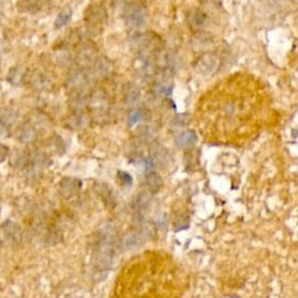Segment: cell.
Segmentation results:
<instances>
[{"mask_svg": "<svg viewBox=\"0 0 298 298\" xmlns=\"http://www.w3.org/2000/svg\"><path fill=\"white\" fill-rule=\"evenodd\" d=\"M151 155L149 158L153 160V162L156 166H160L161 168H167L169 164L171 163V156L170 153H169L166 148H164L162 144L159 142H154L151 146Z\"/></svg>", "mask_w": 298, "mask_h": 298, "instance_id": "cell-7", "label": "cell"}, {"mask_svg": "<svg viewBox=\"0 0 298 298\" xmlns=\"http://www.w3.org/2000/svg\"><path fill=\"white\" fill-rule=\"evenodd\" d=\"M141 119H142V112H141L140 110H133L131 113L128 114V118H127L128 126L130 127L134 126V125L138 124Z\"/></svg>", "mask_w": 298, "mask_h": 298, "instance_id": "cell-29", "label": "cell"}, {"mask_svg": "<svg viewBox=\"0 0 298 298\" xmlns=\"http://www.w3.org/2000/svg\"><path fill=\"white\" fill-rule=\"evenodd\" d=\"M88 77L82 70L71 71L67 78V86L72 92H83L82 90L87 85Z\"/></svg>", "mask_w": 298, "mask_h": 298, "instance_id": "cell-10", "label": "cell"}, {"mask_svg": "<svg viewBox=\"0 0 298 298\" xmlns=\"http://www.w3.org/2000/svg\"><path fill=\"white\" fill-rule=\"evenodd\" d=\"M49 147L51 149H56L57 152H63L64 149V143L61 138H58V136H54V138H51L49 141Z\"/></svg>", "mask_w": 298, "mask_h": 298, "instance_id": "cell-31", "label": "cell"}, {"mask_svg": "<svg viewBox=\"0 0 298 298\" xmlns=\"http://www.w3.org/2000/svg\"><path fill=\"white\" fill-rule=\"evenodd\" d=\"M188 22L193 29H199V28H202L205 25V22H206V15H205L204 12L200 10L195 9L188 14Z\"/></svg>", "mask_w": 298, "mask_h": 298, "instance_id": "cell-20", "label": "cell"}, {"mask_svg": "<svg viewBox=\"0 0 298 298\" xmlns=\"http://www.w3.org/2000/svg\"><path fill=\"white\" fill-rule=\"evenodd\" d=\"M69 105L74 113H79L87 105V98L84 96L83 92H72L69 99Z\"/></svg>", "mask_w": 298, "mask_h": 298, "instance_id": "cell-19", "label": "cell"}, {"mask_svg": "<svg viewBox=\"0 0 298 298\" xmlns=\"http://www.w3.org/2000/svg\"><path fill=\"white\" fill-rule=\"evenodd\" d=\"M19 113L11 107L0 108V125L3 127H12L18 123Z\"/></svg>", "mask_w": 298, "mask_h": 298, "instance_id": "cell-15", "label": "cell"}, {"mask_svg": "<svg viewBox=\"0 0 298 298\" xmlns=\"http://www.w3.org/2000/svg\"><path fill=\"white\" fill-rule=\"evenodd\" d=\"M10 154V149L6 144L0 142V163H3L4 161L7 159V156Z\"/></svg>", "mask_w": 298, "mask_h": 298, "instance_id": "cell-32", "label": "cell"}, {"mask_svg": "<svg viewBox=\"0 0 298 298\" xmlns=\"http://www.w3.org/2000/svg\"><path fill=\"white\" fill-rule=\"evenodd\" d=\"M141 97V92L139 87L134 85V84H128V85L125 87L124 91V103L126 104L127 106H134L136 103L139 102Z\"/></svg>", "mask_w": 298, "mask_h": 298, "instance_id": "cell-18", "label": "cell"}, {"mask_svg": "<svg viewBox=\"0 0 298 298\" xmlns=\"http://www.w3.org/2000/svg\"><path fill=\"white\" fill-rule=\"evenodd\" d=\"M3 232L4 236L12 244H19L21 243L22 239V232L21 228L18 224L13 223V221H6L3 225Z\"/></svg>", "mask_w": 298, "mask_h": 298, "instance_id": "cell-14", "label": "cell"}, {"mask_svg": "<svg viewBox=\"0 0 298 298\" xmlns=\"http://www.w3.org/2000/svg\"><path fill=\"white\" fill-rule=\"evenodd\" d=\"M67 124L72 130H82V128L86 126L87 119L82 112H79V113H74L71 116H69Z\"/></svg>", "mask_w": 298, "mask_h": 298, "instance_id": "cell-22", "label": "cell"}, {"mask_svg": "<svg viewBox=\"0 0 298 298\" xmlns=\"http://www.w3.org/2000/svg\"><path fill=\"white\" fill-rule=\"evenodd\" d=\"M106 21V12L104 9L98 6L91 7L87 12L86 15V22L88 28H91L92 31L98 29V28L104 25V22Z\"/></svg>", "mask_w": 298, "mask_h": 298, "instance_id": "cell-11", "label": "cell"}, {"mask_svg": "<svg viewBox=\"0 0 298 298\" xmlns=\"http://www.w3.org/2000/svg\"><path fill=\"white\" fill-rule=\"evenodd\" d=\"M154 228H153V225H141V227L138 229H134V231L128 232L125 234L118 244H116V248H119L120 251L127 252L132 251V249H135L140 247L141 245H143L148 239L154 235Z\"/></svg>", "mask_w": 298, "mask_h": 298, "instance_id": "cell-2", "label": "cell"}, {"mask_svg": "<svg viewBox=\"0 0 298 298\" xmlns=\"http://www.w3.org/2000/svg\"><path fill=\"white\" fill-rule=\"evenodd\" d=\"M51 80L48 77L47 75L41 74H35L33 77H32V85H33L36 90H44V88H48L50 86Z\"/></svg>", "mask_w": 298, "mask_h": 298, "instance_id": "cell-23", "label": "cell"}, {"mask_svg": "<svg viewBox=\"0 0 298 298\" xmlns=\"http://www.w3.org/2000/svg\"><path fill=\"white\" fill-rule=\"evenodd\" d=\"M12 166L15 167L17 169H23L28 166L29 163V155H27L26 152L22 151H17L12 156Z\"/></svg>", "mask_w": 298, "mask_h": 298, "instance_id": "cell-21", "label": "cell"}, {"mask_svg": "<svg viewBox=\"0 0 298 298\" xmlns=\"http://www.w3.org/2000/svg\"><path fill=\"white\" fill-rule=\"evenodd\" d=\"M152 199L153 193L148 190L140 191L134 196L131 207L133 210V220L136 225H142L149 207H151Z\"/></svg>", "mask_w": 298, "mask_h": 298, "instance_id": "cell-3", "label": "cell"}, {"mask_svg": "<svg viewBox=\"0 0 298 298\" xmlns=\"http://www.w3.org/2000/svg\"><path fill=\"white\" fill-rule=\"evenodd\" d=\"M71 15H72V11L69 9V7H66V9H63L61 12H59L57 18L55 20V28H59L64 27L66 25L69 23V21L71 20Z\"/></svg>", "mask_w": 298, "mask_h": 298, "instance_id": "cell-25", "label": "cell"}, {"mask_svg": "<svg viewBox=\"0 0 298 298\" xmlns=\"http://www.w3.org/2000/svg\"><path fill=\"white\" fill-rule=\"evenodd\" d=\"M97 59V48L92 43L80 44L77 51V61L80 66H92Z\"/></svg>", "mask_w": 298, "mask_h": 298, "instance_id": "cell-9", "label": "cell"}, {"mask_svg": "<svg viewBox=\"0 0 298 298\" xmlns=\"http://www.w3.org/2000/svg\"><path fill=\"white\" fill-rule=\"evenodd\" d=\"M147 19V9L141 3H132L125 9V21L131 28H140Z\"/></svg>", "mask_w": 298, "mask_h": 298, "instance_id": "cell-5", "label": "cell"}, {"mask_svg": "<svg viewBox=\"0 0 298 298\" xmlns=\"http://www.w3.org/2000/svg\"><path fill=\"white\" fill-rule=\"evenodd\" d=\"M118 178L120 181V183L125 185V187H131V185L133 184L132 175H130L126 171H122V170L118 171Z\"/></svg>", "mask_w": 298, "mask_h": 298, "instance_id": "cell-30", "label": "cell"}, {"mask_svg": "<svg viewBox=\"0 0 298 298\" xmlns=\"http://www.w3.org/2000/svg\"><path fill=\"white\" fill-rule=\"evenodd\" d=\"M98 193L102 197V199L104 200V203H105L107 206H114L115 202H114V196H113V192L110 188H108V185L106 184H100L99 188H98Z\"/></svg>", "mask_w": 298, "mask_h": 298, "instance_id": "cell-24", "label": "cell"}, {"mask_svg": "<svg viewBox=\"0 0 298 298\" xmlns=\"http://www.w3.org/2000/svg\"><path fill=\"white\" fill-rule=\"evenodd\" d=\"M92 75L96 78H106L107 76L111 75V72L113 71V66L105 57L97 58L96 61L92 63Z\"/></svg>", "mask_w": 298, "mask_h": 298, "instance_id": "cell-13", "label": "cell"}, {"mask_svg": "<svg viewBox=\"0 0 298 298\" xmlns=\"http://www.w3.org/2000/svg\"><path fill=\"white\" fill-rule=\"evenodd\" d=\"M190 123V118L187 114H180L176 115V118L172 120L171 127L172 128H182Z\"/></svg>", "mask_w": 298, "mask_h": 298, "instance_id": "cell-28", "label": "cell"}, {"mask_svg": "<svg viewBox=\"0 0 298 298\" xmlns=\"http://www.w3.org/2000/svg\"><path fill=\"white\" fill-rule=\"evenodd\" d=\"M175 142L180 148H188L193 146V144L197 142L196 132L192 130H188L180 133V134L176 136Z\"/></svg>", "mask_w": 298, "mask_h": 298, "instance_id": "cell-17", "label": "cell"}, {"mask_svg": "<svg viewBox=\"0 0 298 298\" xmlns=\"http://www.w3.org/2000/svg\"><path fill=\"white\" fill-rule=\"evenodd\" d=\"M36 136H38V133H36L35 127L29 122L23 123L18 127L17 139L21 143H25V144L33 143L36 140Z\"/></svg>", "mask_w": 298, "mask_h": 298, "instance_id": "cell-12", "label": "cell"}, {"mask_svg": "<svg viewBox=\"0 0 298 298\" xmlns=\"http://www.w3.org/2000/svg\"><path fill=\"white\" fill-rule=\"evenodd\" d=\"M204 2L207 3V4H212V5L213 4H216V0H204Z\"/></svg>", "mask_w": 298, "mask_h": 298, "instance_id": "cell-33", "label": "cell"}, {"mask_svg": "<svg viewBox=\"0 0 298 298\" xmlns=\"http://www.w3.org/2000/svg\"><path fill=\"white\" fill-rule=\"evenodd\" d=\"M220 61L218 56L213 53H205L199 56L195 62V70L202 76H210L218 70Z\"/></svg>", "mask_w": 298, "mask_h": 298, "instance_id": "cell-6", "label": "cell"}, {"mask_svg": "<svg viewBox=\"0 0 298 298\" xmlns=\"http://www.w3.org/2000/svg\"><path fill=\"white\" fill-rule=\"evenodd\" d=\"M80 187H82V182H80L78 178L66 177V178H63L61 182H59L58 190L63 198L69 199L80 190Z\"/></svg>", "mask_w": 298, "mask_h": 298, "instance_id": "cell-8", "label": "cell"}, {"mask_svg": "<svg viewBox=\"0 0 298 298\" xmlns=\"http://www.w3.org/2000/svg\"><path fill=\"white\" fill-rule=\"evenodd\" d=\"M87 105L95 118H107L110 110V99L104 91L97 90L87 98Z\"/></svg>", "mask_w": 298, "mask_h": 298, "instance_id": "cell-4", "label": "cell"}, {"mask_svg": "<svg viewBox=\"0 0 298 298\" xmlns=\"http://www.w3.org/2000/svg\"><path fill=\"white\" fill-rule=\"evenodd\" d=\"M115 231L113 226L107 225L98 232V236L94 246L92 263L97 274L100 275V280L105 279L107 273L113 264L116 249Z\"/></svg>", "mask_w": 298, "mask_h": 298, "instance_id": "cell-1", "label": "cell"}, {"mask_svg": "<svg viewBox=\"0 0 298 298\" xmlns=\"http://www.w3.org/2000/svg\"><path fill=\"white\" fill-rule=\"evenodd\" d=\"M25 78V72L21 69V68H13L10 71L9 75V80L13 84H20L22 82V79Z\"/></svg>", "mask_w": 298, "mask_h": 298, "instance_id": "cell-27", "label": "cell"}, {"mask_svg": "<svg viewBox=\"0 0 298 298\" xmlns=\"http://www.w3.org/2000/svg\"><path fill=\"white\" fill-rule=\"evenodd\" d=\"M144 184H146L147 190L154 195V193L158 192L161 189V187H162L163 184L162 177H161L158 172L154 170L147 171L146 177H144Z\"/></svg>", "mask_w": 298, "mask_h": 298, "instance_id": "cell-16", "label": "cell"}, {"mask_svg": "<svg viewBox=\"0 0 298 298\" xmlns=\"http://www.w3.org/2000/svg\"><path fill=\"white\" fill-rule=\"evenodd\" d=\"M55 62H57L59 66H67L71 61V53L67 49L57 50L55 53Z\"/></svg>", "mask_w": 298, "mask_h": 298, "instance_id": "cell-26", "label": "cell"}]
</instances>
